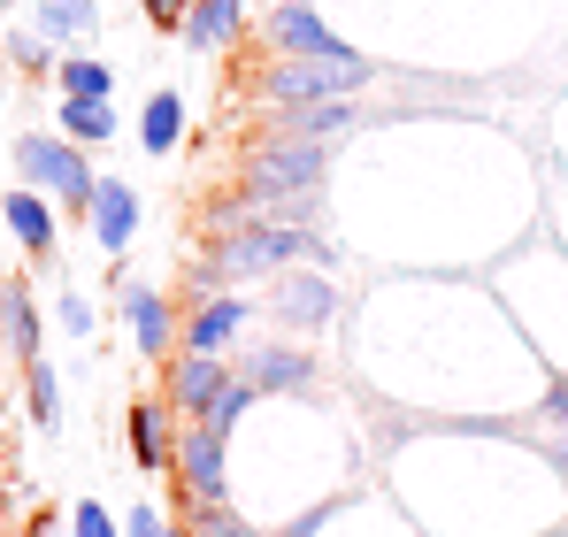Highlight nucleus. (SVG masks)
I'll list each match as a JSON object with an SVG mask.
<instances>
[{
    "mask_svg": "<svg viewBox=\"0 0 568 537\" xmlns=\"http://www.w3.org/2000/svg\"><path fill=\"white\" fill-rule=\"evenodd\" d=\"M323 162H331V146H307V139L262 131V139H246V154H239V184L254 192V207H262V223H270V207L323 192Z\"/></svg>",
    "mask_w": 568,
    "mask_h": 537,
    "instance_id": "f257e3e1",
    "label": "nucleus"
},
{
    "mask_svg": "<svg viewBox=\"0 0 568 537\" xmlns=\"http://www.w3.org/2000/svg\"><path fill=\"white\" fill-rule=\"evenodd\" d=\"M369 85V62L362 54H346V62H270V70H254L246 78V100L254 108H270V115H284V108H323V100H346V92Z\"/></svg>",
    "mask_w": 568,
    "mask_h": 537,
    "instance_id": "f03ea898",
    "label": "nucleus"
},
{
    "mask_svg": "<svg viewBox=\"0 0 568 537\" xmlns=\"http://www.w3.org/2000/svg\"><path fill=\"white\" fill-rule=\"evenodd\" d=\"M16 170L31 178V192H54L70 215H85V207H93V184H100V178H93V162H85L70 139L23 131V139H16Z\"/></svg>",
    "mask_w": 568,
    "mask_h": 537,
    "instance_id": "7ed1b4c3",
    "label": "nucleus"
},
{
    "mask_svg": "<svg viewBox=\"0 0 568 537\" xmlns=\"http://www.w3.org/2000/svg\"><path fill=\"white\" fill-rule=\"evenodd\" d=\"M178 507L185 515H207V507H231V438H215L207 423H185L178 430Z\"/></svg>",
    "mask_w": 568,
    "mask_h": 537,
    "instance_id": "20e7f679",
    "label": "nucleus"
},
{
    "mask_svg": "<svg viewBox=\"0 0 568 537\" xmlns=\"http://www.w3.org/2000/svg\"><path fill=\"white\" fill-rule=\"evenodd\" d=\"M262 39L277 47L284 62H346V54H354V47L331 39V23H323L307 0H277V8L262 16Z\"/></svg>",
    "mask_w": 568,
    "mask_h": 537,
    "instance_id": "39448f33",
    "label": "nucleus"
},
{
    "mask_svg": "<svg viewBox=\"0 0 568 537\" xmlns=\"http://www.w3.org/2000/svg\"><path fill=\"white\" fill-rule=\"evenodd\" d=\"M131 460L146 476H178V407L162 392H139L131 399Z\"/></svg>",
    "mask_w": 568,
    "mask_h": 537,
    "instance_id": "423d86ee",
    "label": "nucleus"
},
{
    "mask_svg": "<svg viewBox=\"0 0 568 537\" xmlns=\"http://www.w3.org/2000/svg\"><path fill=\"white\" fill-rule=\"evenodd\" d=\"M246 292H207L200 307L185 315V354H207V361H223L231 346H239V331H246Z\"/></svg>",
    "mask_w": 568,
    "mask_h": 537,
    "instance_id": "0eeeda50",
    "label": "nucleus"
},
{
    "mask_svg": "<svg viewBox=\"0 0 568 537\" xmlns=\"http://www.w3.org/2000/svg\"><path fill=\"white\" fill-rule=\"evenodd\" d=\"M115 300H123V323H131V346H139V354L146 361L178 354V307H170L154 284H123Z\"/></svg>",
    "mask_w": 568,
    "mask_h": 537,
    "instance_id": "6e6552de",
    "label": "nucleus"
},
{
    "mask_svg": "<svg viewBox=\"0 0 568 537\" xmlns=\"http://www.w3.org/2000/svg\"><path fill=\"white\" fill-rule=\"evenodd\" d=\"M85 223H93L100 254H108V262H123V254H131V239H139V192H131L123 178H100Z\"/></svg>",
    "mask_w": 568,
    "mask_h": 537,
    "instance_id": "1a4fd4ad",
    "label": "nucleus"
},
{
    "mask_svg": "<svg viewBox=\"0 0 568 537\" xmlns=\"http://www.w3.org/2000/svg\"><path fill=\"white\" fill-rule=\"evenodd\" d=\"M223 384H231V361H207V354H178V368L162 376V399L185 415V423H200L215 399H223Z\"/></svg>",
    "mask_w": 568,
    "mask_h": 537,
    "instance_id": "9d476101",
    "label": "nucleus"
},
{
    "mask_svg": "<svg viewBox=\"0 0 568 537\" xmlns=\"http://www.w3.org/2000/svg\"><path fill=\"white\" fill-rule=\"evenodd\" d=\"M331 307H338V292H331V276H323V268H307V276H300V268H284V276H277V323L292 331V338H300V331H323V323H331Z\"/></svg>",
    "mask_w": 568,
    "mask_h": 537,
    "instance_id": "9b49d317",
    "label": "nucleus"
},
{
    "mask_svg": "<svg viewBox=\"0 0 568 537\" xmlns=\"http://www.w3.org/2000/svg\"><path fill=\"white\" fill-rule=\"evenodd\" d=\"M231 376H246L254 392H307L315 361L300 354V346H246V354L231 361Z\"/></svg>",
    "mask_w": 568,
    "mask_h": 537,
    "instance_id": "f8f14e48",
    "label": "nucleus"
},
{
    "mask_svg": "<svg viewBox=\"0 0 568 537\" xmlns=\"http://www.w3.org/2000/svg\"><path fill=\"white\" fill-rule=\"evenodd\" d=\"M0 223L16 231V246L31 254V262H54V207H47V192H0Z\"/></svg>",
    "mask_w": 568,
    "mask_h": 537,
    "instance_id": "ddd939ff",
    "label": "nucleus"
},
{
    "mask_svg": "<svg viewBox=\"0 0 568 537\" xmlns=\"http://www.w3.org/2000/svg\"><path fill=\"white\" fill-rule=\"evenodd\" d=\"M246 39V0H192L185 8V47L215 54V47H239Z\"/></svg>",
    "mask_w": 568,
    "mask_h": 537,
    "instance_id": "4468645a",
    "label": "nucleus"
},
{
    "mask_svg": "<svg viewBox=\"0 0 568 537\" xmlns=\"http://www.w3.org/2000/svg\"><path fill=\"white\" fill-rule=\"evenodd\" d=\"M346 123H354V108H346V100H323V108H284V115L262 123V131H277V139H307V146H331Z\"/></svg>",
    "mask_w": 568,
    "mask_h": 537,
    "instance_id": "2eb2a0df",
    "label": "nucleus"
},
{
    "mask_svg": "<svg viewBox=\"0 0 568 537\" xmlns=\"http://www.w3.org/2000/svg\"><path fill=\"white\" fill-rule=\"evenodd\" d=\"M0 346L23 361V368L39 361V307H31V292H23L16 276L0 284Z\"/></svg>",
    "mask_w": 568,
    "mask_h": 537,
    "instance_id": "dca6fc26",
    "label": "nucleus"
},
{
    "mask_svg": "<svg viewBox=\"0 0 568 537\" xmlns=\"http://www.w3.org/2000/svg\"><path fill=\"white\" fill-rule=\"evenodd\" d=\"M31 31H39L47 47L93 39V31H100V8H93V0H39V8H31Z\"/></svg>",
    "mask_w": 568,
    "mask_h": 537,
    "instance_id": "f3484780",
    "label": "nucleus"
},
{
    "mask_svg": "<svg viewBox=\"0 0 568 537\" xmlns=\"http://www.w3.org/2000/svg\"><path fill=\"white\" fill-rule=\"evenodd\" d=\"M178 139H185V100H178V92H146V108H139V146H146V154H178Z\"/></svg>",
    "mask_w": 568,
    "mask_h": 537,
    "instance_id": "a211bd4d",
    "label": "nucleus"
},
{
    "mask_svg": "<svg viewBox=\"0 0 568 537\" xmlns=\"http://www.w3.org/2000/svg\"><path fill=\"white\" fill-rule=\"evenodd\" d=\"M54 85H62V100H115V70L93 62V54H62L54 62Z\"/></svg>",
    "mask_w": 568,
    "mask_h": 537,
    "instance_id": "6ab92c4d",
    "label": "nucleus"
},
{
    "mask_svg": "<svg viewBox=\"0 0 568 537\" xmlns=\"http://www.w3.org/2000/svg\"><path fill=\"white\" fill-rule=\"evenodd\" d=\"M54 115H62V139H70V146H100V139H115V100H62Z\"/></svg>",
    "mask_w": 568,
    "mask_h": 537,
    "instance_id": "aec40b11",
    "label": "nucleus"
},
{
    "mask_svg": "<svg viewBox=\"0 0 568 537\" xmlns=\"http://www.w3.org/2000/svg\"><path fill=\"white\" fill-rule=\"evenodd\" d=\"M23 399H31V423H39V430H54V423H62V384H54V368H47V361H31V368H23Z\"/></svg>",
    "mask_w": 568,
    "mask_h": 537,
    "instance_id": "412c9836",
    "label": "nucleus"
},
{
    "mask_svg": "<svg viewBox=\"0 0 568 537\" xmlns=\"http://www.w3.org/2000/svg\"><path fill=\"white\" fill-rule=\"evenodd\" d=\"M254 399H262V392H254V384H246V376H231V384H223V399H215V407H207V415H200V423H207V430H215V438H231V430H239V423H246V415H254Z\"/></svg>",
    "mask_w": 568,
    "mask_h": 537,
    "instance_id": "4be33fe9",
    "label": "nucleus"
},
{
    "mask_svg": "<svg viewBox=\"0 0 568 537\" xmlns=\"http://www.w3.org/2000/svg\"><path fill=\"white\" fill-rule=\"evenodd\" d=\"M192 537H270V530L246 523L239 507H207V515H192Z\"/></svg>",
    "mask_w": 568,
    "mask_h": 537,
    "instance_id": "5701e85b",
    "label": "nucleus"
},
{
    "mask_svg": "<svg viewBox=\"0 0 568 537\" xmlns=\"http://www.w3.org/2000/svg\"><path fill=\"white\" fill-rule=\"evenodd\" d=\"M70 537H123V530H115V515H108L100 499H78V507H70Z\"/></svg>",
    "mask_w": 568,
    "mask_h": 537,
    "instance_id": "b1692460",
    "label": "nucleus"
},
{
    "mask_svg": "<svg viewBox=\"0 0 568 537\" xmlns=\"http://www.w3.org/2000/svg\"><path fill=\"white\" fill-rule=\"evenodd\" d=\"M338 507H346V499H315V507H300V515H292V523H284L277 537H323V530H331V515H338Z\"/></svg>",
    "mask_w": 568,
    "mask_h": 537,
    "instance_id": "393cba45",
    "label": "nucleus"
},
{
    "mask_svg": "<svg viewBox=\"0 0 568 537\" xmlns=\"http://www.w3.org/2000/svg\"><path fill=\"white\" fill-rule=\"evenodd\" d=\"M8 62H16V70H54V47H47L39 31H16V39H8Z\"/></svg>",
    "mask_w": 568,
    "mask_h": 537,
    "instance_id": "a878e982",
    "label": "nucleus"
},
{
    "mask_svg": "<svg viewBox=\"0 0 568 537\" xmlns=\"http://www.w3.org/2000/svg\"><path fill=\"white\" fill-rule=\"evenodd\" d=\"M123 537H178V530H170V515H162L154 499H139V507L123 515Z\"/></svg>",
    "mask_w": 568,
    "mask_h": 537,
    "instance_id": "bb28decb",
    "label": "nucleus"
},
{
    "mask_svg": "<svg viewBox=\"0 0 568 537\" xmlns=\"http://www.w3.org/2000/svg\"><path fill=\"white\" fill-rule=\"evenodd\" d=\"M139 8H146V23H154V31H185V8H192V0H139Z\"/></svg>",
    "mask_w": 568,
    "mask_h": 537,
    "instance_id": "cd10ccee",
    "label": "nucleus"
},
{
    "mask_svg": "<svg viewBox=\"0 0 568 537\" xmlns=\"http://www.w3.org/2000/svg\"><path fill=\"white\" fill-rule=\"evenodd\" d=\"M62 331H70V338H93V307H85V300H78V292H70V300H62Z\"/></svg>",
    "mask_w": 568,
    "mask_h": 537,
    "instance_id": "c85d7f7f",
    "label": "nucleus"
},
{
    "mask_svg": "<svg viewBox=\"0 0 568 537\" xmlns=\"http://www.w3.org/2000/svg\"><path fill=\"white\" fill-rule=\"evenodd\" d=\"M23 537H70V523H54V507H39V515L23 523Z\"/></svg>",
    "mask_w": 568,
    "mask_h": 537,
    "instance_id": "c756f323",
    "label": "nucleus"
},
{
    "mask_svg": "<svg viewBox=\"0 0 568 537\" xmlns=\"http://www.w3.org/2000/svg\"><path fill=\"white\" fill-rule=\"evenodd\" d=\"M0 16H8V0H0Z\"/></svg>",
    "mask_w": 568,
    "mask_h": 537,
    "instance_id": "7c9ffc66",
    "label": "nucleus"
}]
</instances>
